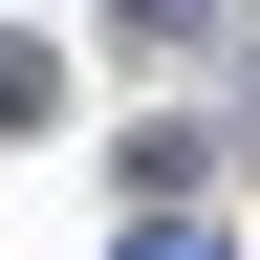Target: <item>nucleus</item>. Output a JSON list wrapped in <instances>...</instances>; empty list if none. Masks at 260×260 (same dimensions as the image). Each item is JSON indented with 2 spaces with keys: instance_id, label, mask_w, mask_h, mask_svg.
I'll return each mask as SVG.
<instances>
[{
  "instance_id": "obj_1",
  "label": "nucleus",
  "mask_w": 260,
  "mask_h": 260,
  "mask_svg": "<svg viewBox=\"0 0 260 260\" xmlns=\"http://www.w3.org/2000/svg\"><path fill=\"white\" fill-rule=\"evenodd\" d=\"M44 109H65V65L22 44V22H0V130H44Z\"/></svg>"
},
{
  "instance_id": "obj_2",
  "label": "nucleus",
  "mask_w": 260,
  "mask_h": 260,
  "mask_svg": "<svg viewBox=\"0 0 260 260\" xmlns=\"http://www.w3.org/2000/svg\"><path fill=\"white\" fill-rule=\"evenodd\" d=\"M109 260H217V217H195V195H152V217H130Z\"/></svg>"
}]
</instances>
